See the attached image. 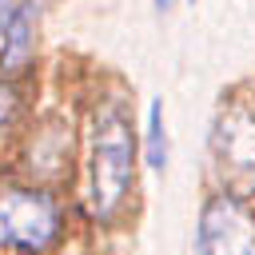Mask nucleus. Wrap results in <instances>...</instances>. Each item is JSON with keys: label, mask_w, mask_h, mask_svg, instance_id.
Returning <instances> with one entry per match:
<instances>
[{"label": "nucleus", "mask_w": 255, "mask_h": 255, "mask_svg": "<svg viewBox=\"0 0 255 255\" xmlns=\"http://www.w3.org/2000/svg\"><path fill=\"white\" fill-rule=\"evenodd\" d=\"M131 171H135L131 112L120 96H108L88 120V211L96 219H112L124 207L131 191Z\"/></svg>", "instance_id": "f257e3e1"}, {"label": "nucleus", "mask_w": 255, "mask_h": 255, "mask_svg": "<svg viewBox=\"0 0 255 255\" xmlns=\"http://www.w3.org/2000/svg\"><path fill=\"white\" fill-rule=\"evenodd\" d=\"M211 175L219 183L215 195H231L243 203V195L255 191V116L243 108H227L211 124L207 139Z\"/></svg>", "instance_id": "f03ea898"}, {"label": "nucleus", "mask_w": 255, "mask_h": 255, "mask_svg": "<svg viewBox=\"0 0 255 255\" xmlns=\"http://www.w3.org/2000/svg\"><path fill=\"white\" fill-rule=\"evenodd\" d=\"M60 231V207L44 191H0V247L44 251Z\"/></svg>", "instance_id": "7ed1b4c3"}, {"label": "nucleus", "mask_w": 255, "mask_h": 255, "mask_svg": "<svg viewBox=\"0 0 255 255\" xmlns=\"http://www.w3.org/2000/svg\"><path fill=\"white\" fill-rule=\"evenodd\" d=\"M199 255H255V219L231 195H211L199 211Z\"/></svg>", "instance_id": "20e7f679"}, {"label": "nucleus", "mask_w": 255, "mask_h": 255, "mask_svg": "<svg viewBox=\"0 0 255 255\" xmlns=\"http://www.w3.org/2000/svg\"><path fill=\"white\" fill-rule=\"evenodd\" d=\"M36 24H40V0H24L12 8L4 32H0V72H20L32 60L36 48Z\"/></svg>", "instance_id": "39448f33"}, {"label": "nucleus", "mask_w": 255, "mask_h": 255, "mask_svg": "<svg viewBox=\"0 0 255 255\" xmlns=\"http://www.w3.org/2000/svg\"><path fill=\"white\" fill-rule=\"evenodd\" d=\"M167 155H171V147H167L163 100H151V108H147V131H143V159H147V167L159 175V171H167Z\"/></svg>", "instance_id": "423d86ee"}, {"label": "nucleus", "mask_w": 255, "mask_h": 255, "mask_svg": "<svg viewBox=\"0 0 255 255\" xmlns=\"http://www.w3.org/2000/svg\"><path fill=\"white\" fill-rule=\"evenodd\" d=\"M12 116H16V88L12 84H0V139H4L8 124H12Z\"/></svg>", "instance_id": "0eeeda50"}, {"label": "nucleus", "mask_w": 255, "mask_h": 255, "mask_svg": "<svg viewBox=\"0 0 255 255\" xmlns=\"http://www.w3.org/2000/svg\"><path fill=\"white\" fill-rule=\"evenodd\" d=\"M12 8H16V0H0V32H4V24H8Z\"/></svg>", "instance_id": "6e6552de"}, {"label": "nucleus", "mask_w": 255, "mask_h": 255, "mask_svg": "<svg viewBox=\"0 0 255 255\" xmlns=\"http://www.w3.org/2000/svg\"><path fill=\"white\" fill-rule=\"evenodd\" d=\"M151 4H155V12H167L171 8V0H151Z\"/></svg>", "instance_id": "1a4fd4ad"}]
</instances>
